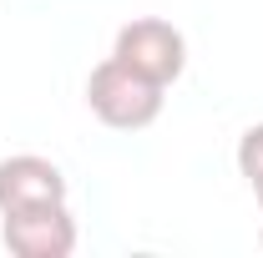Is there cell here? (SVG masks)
Returning <instances> with one entry per match:
<instances>
[{"mask_svg": "<svg viewBox=\"0 0 263 258\" xmlns=\"http://www.w3.org/2000/svg\"><path fill=\"white\" fill-rule=\"evenodd\" d=\"M162 101H167V86L137 76L117 56H106L101 66H91V76H86V106H91V117L106 122V127H117V132L152 127L162 117Z\"/></svg>", "mask_w": 263, "mask_h": 258, "instance_id": "obj_1", "label": "cell"}, {"mask_svg": "<svg viewBox=\"0 0 263 258\" xmlns=\"http://www.w3.org/2000/svg\"><path fill=\"white\" fill-rule=\"evenodd\" d=\"M111 56L122 66H132L137 76H147L157 86H172L187 71V35L172 21H162V15H137V21H127L117 31Z\"/></svg>", "mask_w": 263, "mask_h": 258, "instance_id": "obj_2", "label": "cell"}, {"mask_svg": "<svg viewBox=\"0 0 263 258\" xmlns=\"http://www.w3.org/2000/svg\"><path fill=\"white\" fill-rule=\"evenodd\" d=\"M0 243L15 258H71L76 253L71 202H41V208L0 213Z\"/></svg>", "mask_w": 263, "mask_h": 258, "instance_id": "obj_3", "label": "cell"}, {"mask_svg": "<svg viewBox=\"0 0 263 258\" xmlns=\"http://www.w3.org/2000/svg\"><path fill=\"white\" fill-rule=\"evenodd\" d=\"M66 172L41 152H15L0 157V213L15 208H41V202H66Z\"/></svg>", "mask_w": 263, "mask_h": 258, "instance_id": "obj_4", "label": "cell"}, {"mask_svg": "<svg viewBox=\"0 0 263 258\" xmlns=\"http://www.w3.org/2000/svg\"><path fill=\"white\" fill-rule=\"evenodd\" d=\"M238 172L248 177V188H263V122L238 137Z\"/></svg>", "mask_w": 263, "mask_h": 258, "instance_id": "obj_5", "label": "cell"}, {"mask_svg": "<svg viewBox=\"0 0 263 258\" xmlns=\"http://www.w3.org/2000/svg\"><path fill=\"white\" fill-rule=\"evenodd\" d=\"M253 197H258V208H263V188H253Z\"/></svg>", "mask_w": 263, "mask_h": 258, "instance_id": "obj_6", "label": "cell"}, {"mask_svg": "<svg viewBox=\"0 0 263 258\" xmlns=\"http://www.w3.org/2000/svg\"><path fill=\"white\" fill-rule=\"evenodd\" d=\"M258 248H263V228H258Z\"/></svg>", "mask_w": 263, "mask_h": 258, "instance_id": "obj_7", "label": "cell"}]
</instances>
